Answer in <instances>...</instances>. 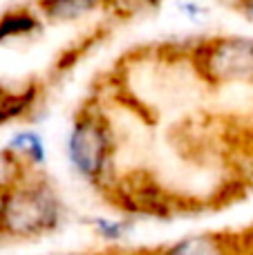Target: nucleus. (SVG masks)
<instances>
[{"label":"nucleus","mask_w":253,"mask_h":255,"mask_svg":"<svg viewBox=\"0 0 253 255\" xmlns=\"http://www.w3.org/2000/svg\"><path fill=\"white\" fill-rule=\"evenodd\" d=\"M72 170L92 188L106 193L117 179L119 139L103 106L92 99L76 110L65 141Z\"/></svg>","instance_id":"f257e3e1"},{"label":"nucleus","mask_w":253,"mask_h":255,"mask_svg":"<svg viewBox=\"0 0 253 255\" xmlns=\"http://www.w3.org/2000/svg\"><path fill=\"white\" fill-rule=\"evenodd\" d=\"M63 222V202L56 186L43 170H31L11 190L0 224L2 240H40L52 235Z\"/></svg>","instance_id":"f03ea898"},{"label":"nucleus","mask_w":253,"mask_h":255,"mask_svg":"<svg viewBox=\"0 0 253 255\" xmlns=\"http://www.w3.org/2000/svg\"><path fill=\"white\" fill-rule=\"evenodd\" d=\"M188 56L206 90L253 88V38L218 34L188 43Z\"/></svg>","instance_id":"7ed1b4c3"},{"label":"nucleus","mask_w":253,"mask_h":255,"mask_svg":"<svg viewBox=\"0 0 253 255\" xmlns=\"http://www.w3.org/2000/svg\"><path fill=\"white\" fill-rule=\"evenodd\" d=\"M45 94V81L38 76L0 79V126L29 119Z\"/></svg>","instance_id":"20e7f679"},{"label":"nucleus","mask_w":253,"mask_h":255,"mask_svg":"<svg viewBox=\"0 0 253 255\" xmlns=\"http://www.w3.org/2000/svg\"><path fill=\"white\" fill-rule=\"evenodd\" d=\"M157 251L188 253V255H215V253H242L238 231H209L200 235H188L173 244H164Z\"/></svg>","instance_id":"39448f33"},{"label":"nucleus","mask_w":253,"mask_h":255,"mask_svg":"<svg viewBox=\"0 0 253 255\" xmlns=\"http://www.w3.org/2000/svg\"><path fill=\"white\" fill-rule=\"evenodd\" d=\"M43 16L36 7H11L0 13V45L29 43L43 34Z\"/></svg>","instance_id":"423d86ee"},{"label":"nucleus","mask_w":253,"mask_h":255,"mask_svg":"<svg viewBox=\"0 0 253 255\" xmlns=\"http://www.w3.org/2000/svg\"><path fill=\"white\" fill-rule=\"evenodd\" d=\"M34 7L45 22L67 25L83 20L97 9H103V0H36Z\"/></svg>","instance_id":"0eeeda50"},{"label":"nucleus","mask_w":253,"mask_h":255,"mask_svg":"<svg viewBox=\"0 0 253 255\" xmlns=\"http://www.w3.org/2000/svg\"><path fill=\"white\" fill-rule=\"evenodd\" d=\"M31 170H38V168H31L16 150H11L9 145L0 148V193L11 190L13 186L25 179Z\"/></svg>","instance_id":"6e6552de"},{"label":"nucleus","mask_w":253,"mask_h":255,"mask_svg":"<svg viewBox=\"0 0 253 255\" xmlns=\"http://www.w3.org/2000/svg\"><path fill=\"white\" fill-rule=\"evenodd\" d=\"M159 4L161 0H103V11H108L112 20L128 22L157 11Z\"/></svg>","instance_id":"1a4fd4ad"},{"label":"nucleus","mask_w":253,"mask_h":255,"mask_svg":"<svg viewBox=\"0 0 253 255\" xmlns=\"http://www.w3.org/2000/svg\"><path fill=\"white\" fill-rule=\"evenodd\" d=\"M9 148L16 150L31 168H43L45 159H47V152H45V141L38 132L31 130H22L16 132V134L9 139Z\"/></svg>","instance_id":"9d476101"},{"label":"nucleus","mask_w":253,"mask_h":255,"mask_svg":"<svg viewBox=\"0 0 253 255\" xmlns=\"http://www.w3.org/2000/svg\"><path fill=\"white\" fill-rule=\"evenodd\" d=\"M94 229L106 240H119L121 235H124L126 226L119 224V222H110V220H103V217H97V220H94Z\"/></svg>","instance_id":"9b49d317"},{"label":"nucleus","mask_w":253,"mask_h":255,"mask_svg":"<svg viewBox=\"0 0 253 255\" xmlns=\"http://www.w3.org/2000/svg\"><path fill=\"white\" fill-rule=\"evenodd\" d=\"M231 2H233V9H236L249 25H253V0H231Z\"/></svg>","instance_id":"f8f14e48"},{"label":"nucleus","mask_w":253,"mask_h":255,"mask_svg":"<svg viewBox=\"0 0 253 255\" xmlns=\"http://www.w3.org/2000/svg\"><path fill=\"white\" fill-rule=\"evenodd\" d=\"M238 233H240V247H242V253H253V224L245 226V229H240Z\"/></svg>","instance_id":"ddd939ff"},{"label":"nucleus","mask_w":253,"mask_h":255,"mask_svg":"<svg viewBox=\"0 0 253 255\" xmlns=\"http://www.w3.org/2000/svg\"><path fill=\"white\" fill-rule=\"evenodd\" d=\"M240 136H242V139H245V141H249V143H251V154H253V126L251 128H247V132H240Z\"/></svg>","instance_id":"4468645a"},{"label":"nucleus","mask_w":253,"mask_h":255,"mask_svg":"<svg viewBox=\"0 0 253 255\" xmlns=\"http://www.w3.org/2000/svg\"><path fill=\"white\" fill-rule=\"evenodd\" d=\"M4 204H7V193H0V224H2V215H4Z\"/></svg>","instance_id":"2eb2a0df"}]
</instances>
